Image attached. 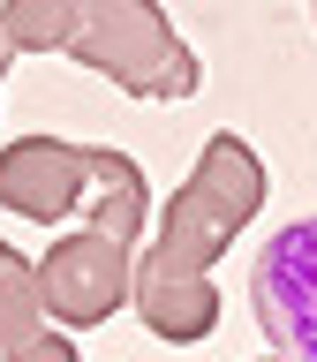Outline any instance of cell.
<instances>
[{"label": "cell", "mask_w": 317, "mask_h": 362, "mask_svg": "<svg viewBox=\"0 0 317 362\" xmlns=\"http://www.w3.org/2000/svg\"><path fill=\"white\" fill-rule=\"evenodd\" d=\"M265 204V158L249 151L242 136H212L197 158V174L181 181V197L166 204L158 219V242L144 249V264L129 272V294H136V317L151 325L158 339H204L219 325V287H212V264L219 249L257 219Z\"/></svg>", "instance_id": "6da1fadb"}, {"label": "cell", "mask_w": 317, "mask_h": 362, "mask_svg": "<svg viewBox=\"0 0 317 362\" xmlns=\"http://www.w3.org/2000/svg\"><path fill=\"white\" fill-rule=\"evenodd\" d=\"M0 204L23 219H68L91 204L98 234L136 242L144 234V166L129 151H91V144H61V136H23L0 151Z\"/></svg>", "instance_id": "7a4b0ae2"}, {"label": "cell", "mask_w": 317, "mask_h": 362, "mask_svg": "<svg viewBox=\"0 0 317 362\" xmlns=\"http://www.w3.org/2000/svg\"><path fill=\"white\" fill-rule=\"evenodd\" d=\"M68 53L136 98H189L197 90V53L166 30L158 0H83Z\"/></svg>", "instance_id": "3957f363"}, {"label": "cell", "mask_w": 317, "mask_h": 362, "mask_svg": "<svg viewBox=\"0 0 317 362\" xmlns=\"http://www.w3.org/2000/svg\"><path fill=\"white\" fill-rule=\"evenodd\" d=\"M249 310L279 362H317V211L287 219L249 264Z\"/></svg>", "instance_id": "277c9868"}, {"label": "cell", "mask_w": 317, "mask_h": 362, "mask_svg": "<svg viewBox=\"0 0 317 362\" xmlns=\"http://www.w3.org/2000/svg\"><path fill=\"white\" fill-rule=\"evenodd\" d=\"M129 272H136V242L83 226V234H68V242L45 249V264H38V302H45V317H61V325L83 332V325H106V317L121 310Z\"/></svg>", "instance_id": "5b68a950"}, {"label": "cell", "mask_w": 317, "mask_h": 362, "mask_svg": "<svg viewBox=\"0 0 317 362\" xmlns=\"http://www.w3.org/2000/svg\"><path fill=\"white\" fill-rule=\"evenodd\" d=\"M76 23H83V0H8L0 8V30L16 53H68Z\"/></svg>", "instance_id": "8992f818"}, {"label": "cell", "mask_w": 317, "mask_h": 362, "mask_svg": "<svg viewBox=\"0 0 317 362\" xmlns=\"http://www.w3.org/2000/svg\"><path fill=\"white\" fill-rule=\"evenodd\" d=\"M38 317H45V302H38V264L0 242V355L30 347V339H38Z\"/></svg>", "instance_id": "52a82bcc"}, {"label": "cell", "mask_w": 317, "mask_h": 362, "mask_svg": "<svg viewBox=\"0 0 317 362\" xmlns=\"http://www.w3.org/2000/svg\"><path fill=\"white\" fill-rule=\"evenodd\" d=\"M8 362H83V355H76V347H68L61 332H38V339H30V347H16V355H8Z\"/></svg>", "instance_id": "ba28073f"}, {"label": "cell", "mask_w": 317, "mask_h": 362, "mask_svg": "<svg viewBox=\"0 0 317 362\" xmlns=\"http://www.w3.org/2000/svg\"><path fill=\"white\" fill-rule=\"evenodd\" d=\"M8 61H16V45H8V30H0V76H8Z\"/></svg>", "instance_id": "9c48e42d"}]
</instances>
